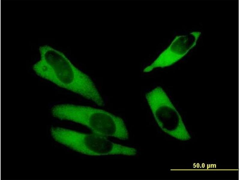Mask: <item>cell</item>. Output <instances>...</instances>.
I'll return each instance as SVG.
<instances>
[{
	"label": "cell",
	"mask_w": 240,
	"mask_h": 180,
	"mask_svg": "<svg viewBox=\"0 0 240 180\" xmlns=\"http://www.w3.org/2000/svg\"><path fill=\"white\" fill-rule=\"evenodd\" d=\"M41 58L33 68L39 76L88 99L99 106L103 99L87 75L74 66L63 54L48 46L39 48Z\"/></svg>",
	"instance_id": "cell-1"
},
{
	"label": "cell",
	"mask_w": 240,
	"mask_h": 180,
	"mask_svg": "<svg viewBox=\"0 0 240 180\" xmlns=\"http://www.w3.org/2000/svg\"><path fill=\"white\" fill-rule=\"evenodd\" d=\"M52 113L60 119L86 126L95 134L122 140L128 139V131L122 119L104 110L88 106L64 104L55 106Z\"/></svg>",
	"instance_id": "cell-2"
},
{
	"label": "cell",
	"mask_w": 240,
	"mask_h": 180,
	"mask_svg": "<svg viewBox=\"0 0 240 180\" xmlns=\"http://www.w3.org/2000/svg\"><path fill=\"white\" fill-rule=\"evenodd\" d=\"M51 133L58 142L82 154L92 156L136 154V149L114 143L94 133L87 134L59 128H52Z\"/></svg>",
	"instance_id": "cell-3"
},
{
	"label": "cell",
	"mask_w": 240,
	"mask_h": 180,
	"mask_svg": "<svg viewBox=\"0 0 240 180\" xmlns=\"http://www.w3.org/2000/svg\"><path fill=\"white\" fill-rule=\"evenodd\" d=\"M145 96L156 122L164 131L182 140L190 139L180 114L161 87H156Z\"/></svg>",
	"instance_id": "cell-4"
},
{
	"label": "cell",
	"mask_w": 240,
	"mask_h": 180,
	"mask_svg": "<svg viewBox=\"0 0 240 180\" xmlns=\"http://www.w3.org/2000/svg\"><path fill=\"white\" fill-rule=\"evenodd\" d=\"M201 34L199 31H194L186 35L176 36L154 62L144 68L143 71L148 72L155 68L175 64L196 46Z\"/></svg>",
	"instance_id": "cell-5"
}]
</instances>
